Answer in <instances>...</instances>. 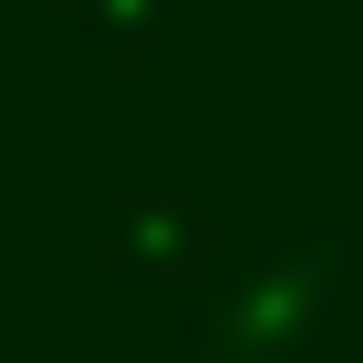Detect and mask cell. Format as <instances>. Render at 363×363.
Masks as SVG:
<instances>
[{"label":"cell","mask_w":363,"mask_h":363,"mask_svg":"<svg viewBox=\"0 0 363 363\" xmlns=\"http://www.w3.org/2000/svg\"><path fill=\"white\" fill-rule=\"evenodd\" d=\"M352 272H363V238H352V227H329V216H284V227L261 238V272H250V284H261L272 306H295L306 329H329V318L352 306Z\"/></svg>","instance_id":"1"},{"label":"cell","mask_w":363,"mask_h":363,"mask_svg":"<svg viewBox=\"0 0 363 363\" xmlns=\"http://www.w3.org/2000/svg\"><path fill=\"white\" fill-rule=\"evenodd\" d=\"M306 352H318V329L295 306H272L261 284H227L193 318V363H306Z\"/></svg>","instance_id":"2"},{"label":"cell","mask_w":363,"mask_h":363,"mask_svg":"<svg viewBox=\"0 0 363 363\" xmlns=\"http://www.w3.org/2000/svg\"><path fill=\"white\" fill-rule=\"evenodd\" d=\"M113 250H125V261H147V272H193V261H204V227H193L170 193H136V204L113 216Z\"/></svg>","instance_id":"3"},{"label":"cell","mask_w":363,"mask_h":363,"mask_svg":"<svg viewBox=\"0 0 363 363\" xmlns=\"http://www.w3.org/2000/svg\"><path fill=\"white\" fill-rule=\"evenodd\" d=\"M79 23H102L113 45H147V23H159V0H79Z\"/></svg>","instance_id":"4"}]
</instances>
